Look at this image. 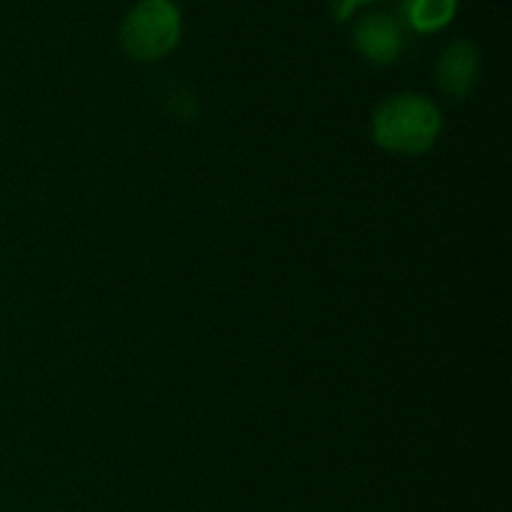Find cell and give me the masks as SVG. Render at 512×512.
<instances>
[{"label": "cell", "mask_w": 512, "mask_h": 512, "mask_svg": "<svg viewBox=\"0 0 512 512\" xmlns=\"http://www.w3.org/2000/svg\"><path fill=\"white\" fill-rule=\"evenodd\" d=\"M480 81V54L471 42H453L438 63V84L447 96L465 99Z\"/></svg>", "instance_id": "4"}, {"label": "cell", "mask_w": 512, "mask_h": 512, "mask_svg": "<svg viewBox=\"0 0 512 512\" xmlns=\"http://www.w3.org/2000/svg\"><path fill=\"white\" fill-rule=\"evenodd\" d=\"M354 42L360 48V54L372 63H396L402 57V48H405V33L399 27L396 18L384 15V12H375V15H366L357 30H354Z\"/></svg>", "instance_id": "3"}, {"label": "cell", "mask_w": 512, "mask_h": 512, "mask_svg": "<svg viewBox=\"0 0 512 512\" xmlns=\"http://www.w3.org/2000/svg\"><path fill=\"white\" fill-rule=\"evenodd\" d=\"M438 132H441V111L429 99L414 93L387 99L372 120L375 141L384 150L408 153V156L429 150Z\"/></svg>", "instance_id": "1"}, {"label": "cell", "mask_w": 512, "mask_h": 512, "mask_svg": "<svg viewBox=\"0 0 512 512\" xmlns=\"http://www.w3.org/2000/svg\"><path fill=\"white\" fill-rule=\"evenodd\" d=\"M180 39V9L171 0H141L120 27V45L135 60H159Z\"/></svg>", "instance_id": "2"}, {"label": "cell", "mask_w": 512, "mask_h": 512, "mask_svg": "<svg viewBox=\"0 0 512 512\" xmlns=\"http://www.w3.org/2000/svg\"><path fill=\"white\" fill-rule=\"evenodd\" d=\"M402 9L417 33H435L456 15V0H405Z\"/></svg>", "instance_id": "5"}, {"label": "cell", "mask_w": 512, "mask_h": 512, "mask_svg": "<svg viewBox=\"0 0 512 512\" xmlns=\"http://www.w3.org/2000/svg\"><path fill=\"white\" fill-rule=\"evenodd\" d=\"M357 3H369V0H339V6H336V15H339V18L351 15V9H354Z\"/></svg>", "instance_id": "6"}]
</instances>
